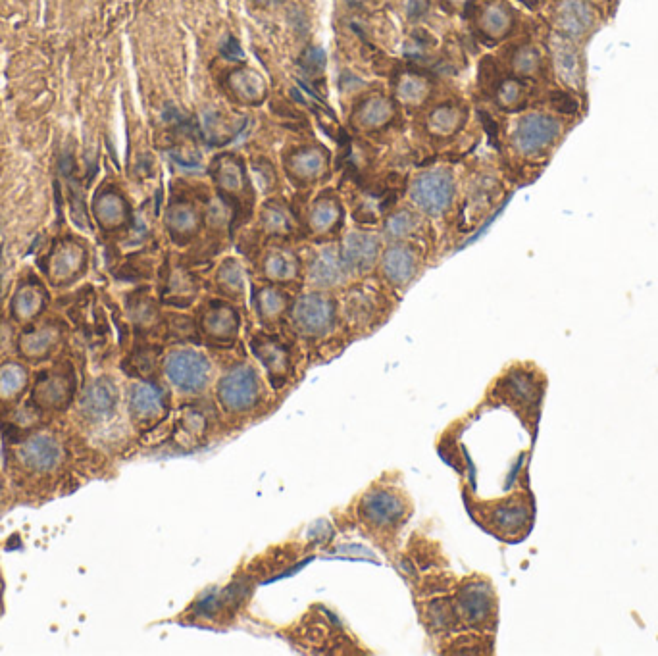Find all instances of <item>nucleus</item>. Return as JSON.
I'll use <instances>...</instances> for the list:
<instances>
[{
	"label": "nucleus",
	"mask_w": 658,
	"mask_h": 656,
	"mask_svg": "<svg viewBox=\"0 0 658 656\" xmlns=\"http://www.w3.org/2000/svg\"><path fill=\"white\" fill-rule=\"evenodd\" d=\"M478 26L485 39L505 41L516 29V12L505 0H491L481 8Z\"/></svg>",
	"instance_id": "a211bd4d"
},
{
	"label": "nucleus",
	"mask_w": 658,
	"mask_h": 656,
	"mask_svg": "<svg viewBox=\"0 0 658 656\" xmlns=\"http://www.w3.org/2000/svg\"><path fill=\"white\" fill-rule=\"evenodd\" d=\"M343 218V208L337 199L322 197L314 202L308 214V228L316 235H328L339 228Z\"/></svg>",
	"instance_id": "cd10ccee"
},
{
	"label": "nucleus",
	"mask_w": 658,
	"mask_h": 656,
	"mask_svg": "<svg viewBox=\"0 0 658 656\" xmlns=\"http://www.w3.org/2000/svg\"><path fill=\"white\" fill-rule=\"evenodd\" d=\"M587 106L557 89L551 102L510 114L507 147L512 158L533 172H541L580 124Z\"/></svg>",
	"instance_id": "f257e3e1"
},
{
	"label": "nucleus",
	"mask_w": 658,
	"mask_h": 656,
	"mask_svg": "<svg viewBox=\"0 0 658 656\" xmlns=\"http://www.w3.org/2000/svg\"><path fill=\"white\" fill-rule=\"evenodd\" d=\"M549 379L533 362H516L493 385V399L505 404L535 433L545 401Z\"/></svg>",
	"instance_id": "f03ea898"
},
{
	"label": "nucleus",
	"mask_w": 658,
	"mask_h": 656,
	"mask_svg": "<svg viewBox=\"0 0 658 656\" xmlns=\"http://www.w3.org/2000/svg\"><path fill=\"white\" fill-rule=\"evenodd\" d=\"M426 620L433 631L455 630L460 622L456 612L455 599H435L426 606Z\"/></svg>",
	"instance_id": "f704fd0d"
},
{
	"label": "nucleus",
	"mask_w": 658,
	"mask_h": 656,
	"mask_svg": "<svg viewBox=\"0 0 658 656\" xmlns=\"http://www.w3.org/2000/svg\"><path fill=\"white\" fill-rule=\"evenodd\" d=\"M293 326L306 337H324L335 326L337 306L324 293H306L291 306Z\"/></svg>",
	"instance_id": "9d476101"
},
{
	"label": "nucleus",
	"mask_w": 658,
	"mask_h": 656,
	"mask_svg": "<svg viewBox=\"0 0 658 656\" xmlns=\"http://www.w3.org/2000/svg\"><path fill=\"white\" fill-rule=\"evenodd\" d=\"M216 399L224 414L243 418L251 416L262 406L266 399V389L253 366L241 362L220 376L216 385Z\"/></svg>",
	"instance_id": "423d86ee"
},
{
	"label": "nucleus",
	"mask_w": 658,
	"mask_h": 656,
	"mask_svg": "<svg viewBox=\"0 0 658 656\" xmlns=\"http://www.w3.org/2000/svg\"><path fill=\"white\" fill-rule=\"evenodd\" d=\"M262 270L272 283H291L299 278L301 262L299 256L289 249H272L262 262Z\"/></svg>",
	"instance_id": "5701e85b"
},
{
	"label": "nucleus",
	"mask_w": 658,
	"mask_h": 656,
	"mask_svg": "<svg viewBox=\"0 0 658 656\" xmlns=\"http://www.w3.org/2000/svg\"><path fill=\"white\" fill-rule=\"evenodd\" d=\"M449 2H451V4H456V6H458V4H464V2H468V0H449Z\"/></svg>",
	"instance_id": "49530a36"
},
{
	"label": "nucleus",
	"mask_w": 658,
	"mask_h": 656,
	"mask_svg": "<svg viewBox=\"0 0 658 656\" xmlns=\"http://www.w3.org/2000/svg\"><path fill=\"white\" fill-rule=\"evenodd\" d=\"M607 12L591 0H549L547 24L558 35L587 47L601 31Z\"/></svg>",
	"instance_id": "39448f33"
},
{
	"label": "nucleus",
	"mask_w": 658,
	"mask_h": 656,
	"mask_svg": "<svg viewBox=\"0 0 658 656\" xmlns=\"http://www.w3.org/2000/svg\"><path fill=\"white\" fill-rule=\"evenodd\" d=\"M301 66L308 74H320L326 68V52L318 47H310L301 58Z\"/></svg>",
	"instance_id": "79ce46f5"
},
{
	"label": "nucleus",
	"mask_w": 658,
	"mask_h": 656,
	"mask_svg": "<svg viewBox=\"0 0 658 656\" xmlns=\"http://www.w3.org/2000/svg\"><path fill=\"white\" fill-rule=\"evenodd\" d=\"M54 341H56V331L54 329H37V331H31V333L24 335L22 351L27 356H41V354L51 351Z\"/></svg>",
	"instance_id": "58836bf2"
},
{
	"label": "nucleus",
	"mask_w": 658,
	"mask_h": 656,
	"mask_svg": "<svg viewBox=\"0 0 658 656\" xmlns=\"http://www.w3.org/2000/svg\"><path fill=\"white\" fill-rule=\"evenodd\" d=\"M222 52H224V56H228L231 60H241V58H243V51H241L239 43H237L233 37H229L228 41L224 43Z\"/></svg>",
	"instance_id": "37998d69"
},
{
	"label": "nucleus",
	"mask_w": 658,
	"mask_h": 656,
	"mask_svg": "<svg viewBox=\"0 0 658 656\" xmlns=\"http://www.w3.org/2000/svg\"><path fill=\"white\" fill-rule=\"evenodd\" d=\"M455 197V181L445 170L424 172L410 185V199L426 214L441 216Z\"/></svg>",
	"instance_id": "9b49d317"
},
{
	"label": "nucleus",
	"mask_w": 658,
	"mask_h": 656,
	"mask_svg": "<svg viewBox=\"0 0 658 656\" xmlns=\"http://www.w3.org/2000/svg\"><path fill=\"white\" fill-rule=\"evenodd\" d=\"M480 512L481 526L503 541H522L533 528L535 503L530 491H516L508 497L483 503Z\"/></svg>",
	"instance_id": "20e7f679"
},
{
	"label": "nucleus",
	"mask_w": 658,
	"mask_h": 656,
	"mask_svg": "<svg viewBox=\"0 0 658 656\" xmlns=\"http://www.w3.org/2000/svg\"><path fill=\"white\" fill-rule=\"evenodd\" d=\"M26 370L18 364H6L0 368V395L10 397L24 389L26 385Z\"/></svg>",
	"instance_id": "ea45409f"
},
{
	"label": "nucleus",
	"mask_w": 658,
	"mask_h": 656,
	"mask_svg": "<svg viewBox=\"0 0 658 656\" xmlns=\"http://www.w3.org/2000/svg\"><path fill=\"white\" fill-rule=\"evenodd\" d=\"M516 2L524 4V6H526V8H530V10H539V8H541V4H543V0H516Z\"/></svg>",
	"instance_id": "c03bdc74"
},
{
	"label": "nucleus",
	"mask_w": 658,
	"mask_h": 656,
	"mask_svg": "<svg viewBox=\"0 0 658 656\" xmlns=\"http://www.w3.org/2000/svg\"><path fill=\"white\" fill-rule=\"evenodd\" d=\"M129 412L139 424H154L168 412V399L164 389L156 383H137L129 391Z\"/></svg>",
	"instance_id": "4468645a"
},
{
	"label": "nucleus",
	"mask_w": 658,
	"mask_h": 656,
	"mask_svg": "<svg viewBox=\"0 0 658 656\" xmlns=\"http://www.w3.org/2000/svg\"><path fill=\"white\" fill-rule=\"evenodd\" d=\"M164 374L181 395H201L212 378V364L195 349H178L166 356Z\"/></svg>",
	"instance_id": "1a4fd4ad"
},
{
	"label": "nucleus",
	"mask_w": 658,
	"mask_h": 656,
	"mask_svg": "<svg viewBox=\"0 0 658 656\" xmlns=\"http://www.w3.org/2000/svg\"><path fill=\"white\" fill-rule=\"evenodd\" d=\"M418 268H420V258L416 251L401 243L391 245L381 258L383 278L395 287H405L410 281H414Z\"/></svg>",
	"instance_id": "f3484780"
},
{
	"label": "nucleus",
	"mask_w": 658,
	"mask_h": 656,
	"mask_svg": "<svg viewBox=\"0 0 658 656\" xmlns=\"http://www.w3.org/2000/svg\"><path fill=\"white\" fill-rule=\"evenodd\" d=\"M308 283L316 289H333L341 285L349 276V270L341 258V251L337 247H322L312 256L308 264Z\"/></svg>",
	"instance_id": "2eb2a0df"
},
{
	"label": "nucleus",
	"mask_w": 658,
	"mask_h": 656,
	"mask_svg": "<svg viewBox=\"0 0 658 656\" xmlns=\"http://www.w3.org/2000/svg\"><path fill=\"white\" fill-rule=\"evenodd\" d=\"M593 4H597V6H601L603 10H607L608 6L614 2V0H591Z\"/></svg>",
	"instance_id": "a18cd8bd"
},
{
	"label": "nucleus",
	"mask_w": 658,
	"mask_h": 656,
	"mask_svg": "<svg viewBox=\"0 0 658 656\" xmlns=\"http://www.w3.org/2000/svg\"><path fill=\"white\" fill-rule=\"evenodd\" d=\"M289 306V297L274 285L260 287L254 293V310L264 324H274L285 314Z\"/></svg>",
	"instance_id": "c85d7f7f"
},
{
	"label": "nucleus",
	"mask_w": 658,
	"mask_h": 656,
	"mask_svg": "<svg viewBox=\"0 0 658 656\" xmlns=\"http://www.w3.org/2000/svg\"><path fill=\"white\" fill-rule=\"evenodd\" d=\"M381 241L370 231H351L341 245V258L349 274H368L380 258Z\"/></svg>",
	"instance_id": "ddd939ff"
},
{
	"label": "nucleus",
	"mask_w": 658,
	"mask_h": 656,
	"mask_svg": "<svg viewBox=\"0 0 658 656\" xmlns=\"http://www.w3.org/2000/svg\"><path fill=\"white\" fill-rule=\"evenodd\" d=\"M253 351L256 358L262 362L266 372L270 374V381L276 383L278 379L285 381V376L291 372V356L287 349L274 337H258L254 339Z\"/></svg>",
	"instance_id": "6ab92c4d"
},
{
	"label": "nucleus",
	"mask_w": 658,
	"mask_h": 656,
	"mask_svg": "<svg viewBox=\"0 0 658 656\" xmlns=\"http://www.w3.org/2000/svg\"><path fill=\"white\" fill-rule=\"evenodd\" d=\"M416 229H418L416 214L410 212V210H399V212H395L387 218L385 237H389L393 241H401V239L410 237Z\"/></svg>",
	"instance_id": "4c0bfd02"
},
{
	"label": "nucleus",
	"mask_w": 658,
	"mask_h": 656,
	"mask_svg": "<svg viewBox=\"0 0 658 656\" xmlns=\"http://www.w3.org/2000/svg\"><path fill=\"white\" fill-rule=\"evenodd\" d=\"M328 168V154L320 147H304L289 158V170L301 181H312L324 176Z\"/></svg>",
	"instance_id": "393cba45"
},
{
	"label": "nucleus",
	"mask_w": 658,
	"mask_h": 656,
	"mask_svg": "<svg viewBox=\"0 0 658 656\" xmlns=\"http://www.w3.org/2000/svg\"><path fill=\"white\" fill-rule=\"evenodd\" d=\"M408 514L410 505L405 495L389 487H376L368 491L358 505L360 522L376 533H393L399 530L405 524Z\"/></svg>",
	"instance_id": "6e6552de"
},
{
	"label": "nucleus",
	"mask_w": 658,
	"mask_h": 656,
	"mask_svg": "<svg viewBox=\"0 0 658 656\" xmlns=\"http://www.w3.org/2000/svg\"><path fill=\"white\" fill-rule=\"evenodd\" d=\"M95 216L104 228H118L126 222V201L118 193H104L95 202Z\"/></svg>",
	"instance_id": "2f4dec72"
},
{
	"label": "nucleus",
	"mask_w": 658,
	"mask_h": 656,
	"mask_svg": "<svg viewBox=\"0 0 658 656\" xmlns=\"http://www.w3.org/2000/svg\"><path fill=\"white\" fill-rule=\"evenodd\" d=\"M455 605L460 624L481 633H493L497 628L499 599L491 581H466L456 593Z\"/></svg>",
	"instance_id": "0eeeda50"
},
{
	"label": "nucleus",
	"mask_w": 658,
	"mask_h": 656,
	"mask_svg": "<svg viewBox=\"0 0 658 656\" xmlns=\"http://www.w3.org/2000/svg\"><path fill=\"white\" fill-rule=\"evenodd\" d=\"M166 226L170 233L178 239H191L201 229V214L199 210L189 202H178L168 208L166 214Z\"/></svg>",
	"instance_id": "bb28decb"
},
{
	"label": "nucleus",
	"mask_w": 658,
	"mask_h": 656,
	"mask_svg": "<svg viewBox=\"0 0 658 656\" xmlns=\"http://www.w3.org/2000/svg\"><path fill=\"white\" fill-rule=\"evenodd\" d=\"M395 118V104L383 95H374L358 106L355 124L362 129H381Z\"/></svg>",
	"instance_id": "b1692460"
},
{
	"label": "nucleus",
	"mask_w": 658,
	"mask_h": 656,
	"mask_svg": "<svg viewBox=\"0 0 658 656\" xmlns=\"http://www.w3.org/2000/svg\"><path fill=\"white\" fill-rule=\"evenodd\" d=\"M239 312L228 303L214 301L204 308L201 328L210 341L231 343L239 333Z\"/></svg>",
	"instance_id": "dca6fc26"
},
{
	"label": "nucleus",
	"mask_w": 658,
	"mask_h": 656,
	"mask_svg": "<svg viewBox=\"0 0 658 656\" xmlns=\"http://www.w3.org/2000/svg\"><path fill=\"white\" fill-rule=\"evenodd\" d=\"M431 85L426 77L416 74H403L397 79L395 85V97L406 106H420L428 101Z\"/></svg>",
	"instance_id": "7c9ffc66"
},
{
	"label": "nucleus",
	"mask_w": 658,
	"mask_h": 656,
	"mask_svg": "<svg viewBox=\"0 0 658 656\" xmlns=\"http://www.w3.org/2000/svg\"><path fill=\"white\" fill-rule=\"evenodd\" d=\"M20 458L33 470H52L60 458L62 449L49 435H33L20 447Z\"/></svg>",
	"instance_id": "aec40b11"
},
{
	"label": "nucleus",
	"mask_w": 658,
	"mask_h": 656,
	"mask_svg": "<svg viewBox=\"0 0 658 656\" xmlns=\"http://www.w3.org/2000/svg\"><path fill=\"white\" fill-rule=\"evenodd\" d=\"M212 176L216 179L218 187L228 195H241L247 191V185H249L247 172H245L243 162L237 156H231V154L220 156L214 162Z\"/></svg>",
	"instance_id": "412c9836"
},
{
	"label": "nucleus",
	"mask_w": 658,
	"mask_h": 656,
	"mask_svg": "<svg viewBox=\"0 0 658 656\" xmlns=\"http://www.w3.org/2000/svg\"><path fill=\"white\" fill-rule=\"evenodd\" d=\"M464 122H466V114L462 108L453 106V104H441L431 112L428 127H430L431 133L445 137L464 126Z\"/></svg>",
	"instance_id": "473e14b6"
},
{
	"label": "nucleus",
	"mask_w": 658,
	"mask_h": 656,
	"mask_svg": "<svg viewBox=\"0 0 658 656\" xmlns=\"http://www.w3.org/2000/svg\"><path fill=\"white\" fill-rule=\"evenodd\" d=\"M229 85H231L233 93L237 95V99L245 104H260L266 99V93H268L264 77L251 68L235 70L229 76Z\"/></svg>",
	"instance_id": "a878e982"
},
{
	"label": "nucleus",
	"mask_w": 658,
	"mask_h": 656,
	"mask_svg": "<svg viewBox=\"0 0 658 656\" xmlns=\"http://www.w3.org/2000/svg\"><path fill=\"white\" fill-rule=\"evenodd\" d=\"M43 303H45L43 291L35 285H26L18 291V295L14 299V312H16L18 318L29 320V318L39 314V310L43 308Z\"/></svg>",
	"instance_id": "e433bc0d"
},
{
	"label": "nucleus",
	"mask_w": 658,
	"mask_h": 656,
	"mask_svg": "<svg viewBox=\"0 0 658 656\" xmlns=\"http://www.w3.org/2000/svg\"><path fill=\"white\" fill-rule=\"evenodd\" d=\"M262 226L266 229V233L285 235V233H291V229H293V216L279 202H270L264 206Z\"/></svg>",
	"instance_id": "c9c22d12"
},
{
	"label": "nucleus",
	"mask_w": 658,
	"mask_h": 656,
	"mask_svg": "<svg viewBox=\"0 0 658 656\" xmlns=\"http://www.w3.org/2000/svg\"><path fill=\"white\" fill-rule=\"evenodd\" d=\"M508 74L539 83V85L555 87L551 81L549 58H547L545 45L541 47L535 41H524L518 47H514V51L510 52V58H508Z\"/></svg>",
	"instance_id": "f8f14e48"
},
{
	"label": "nucleus",
	"mask_w": 658,
	"mask_h": 656,
	"mask_svg": "<svg viewBox=\"0 0 658 656\" xmlns=\"http://www.w3.org/2000/svg\"><path fill=\"white\" fill-rule=\"evenodd\" d=\"M545 51L553 85L587 106L585 47L549 29L545 35Z\"/></svg>",
	"instance_id": "7ed1b4c3"
},
{
	"label": "nucleus",
	"mask_w": 658,
	"mask_h": 656,
	"mask_svg": "<svg viewBox=\"0 0 658 656\" xmlns=\"http://www.w3.org/2000/svg\"><path fill=\"white\" fill-rule=\"evenodd\" d=\"M206 426H208V420L204 418V414L201 410H191V412H187V414L181 418V428H183V433H187V435L193 437V439H201L204 433H206Z\"/></svg>",
	"instance_id": "a19ab883"
},
{
	"label": "nucleus",
	"mask_w": 658,
	"mask_h": 656,
	"mask_svg": "<svg viewBox=\"0 0 658 656\" xmlns=\"http://www.w3.org/2000/svg\"><path fill=\"white\" fill-rule=\"evenodd\" d=\"M216 285H218V291L229 297V299L243 297V293H245V274H243L241 264L233 258L226 260L220 266L218 274H216Z\"/></svg>",
	"instance_id": "72a5a7b5"
},
{
	"label": "nucleus",
	"mask_w": 658,
	"mask_h": 656,
	"mask_svg": "<svg viewBox=\"0 0 658 656\" xmlns=\"http://www.w3.org/2000/svg\"><path fill=\"white\" fill-rule=\"evenodd\" d=\"M116 403H118V391L116 387L106 381V379H101L97 381L95 385H91L85 395H83V410L89 418L93 420H102V418H108L114 408H116Z\"/></svg>",
	"instance_id": "4be33fe9"
},
{
	"label": "nucleus",
	"mask_w": 658,
	"mask_h": 656,
	"mask_svg": "<svg viewBox=\"0 0 658 656\" xmlns=\"http://www.w3.org/2000/svg\"><path fill=\"white\" fill-rule=\"evenodd\" d=\"M85 260L83 249L76 243H62L51 258V276L56 281H68L81 270Z\"/></svg>",
	"instance_id": "c756f323"
}]
</instances>
